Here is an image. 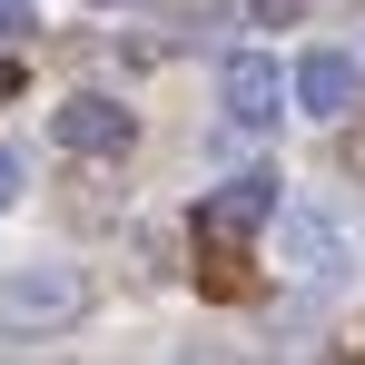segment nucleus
I'll list each match as a JSON object with an SVG mask.
<instances>
[{"mask_svg":"<svg viewBox=\"0 0 365 365\" xmlns=\"http://www.w3.org/2000/svg\"><path fill=\"white\" fill-rule=\"evenodd\" d=\"M346 168H365V128H356V138H346Z\"/></svg>","mask_w":365,"mask_h":365,"instance_id":"nucleus-11","label":"nucleus"},{"mask_svg":"<svg viewBox=\"0 0 365 365\" xmlns=\"http://www.w3.org/2000/svg\"><path fill=\"white\" fill-rule=\"evenodd\" d=\"M89 316V277L50 257V267H10L0 277V346H40V336H60Z\"/></svg>","mask_w":365,"mask_h":365,"instance_id":"nucleus-1","label":"nucleus"},{"mask_svg":"<svg viewBox=\"0 0 365 365\" xmlns=\"http://www.w3.org/2000/svg\"><path fill=\"white\" fill-rule=\"evenodd\" d=\"M277 89H287V79H277V60H267V50H237V60L217 69V109H227L237 128H277V109H287Z\"/></svg>","mask_w":365,"mask_h":365,"instance_id":"nucleus-3","label":"nucleus"},{"mask_svg":"<svg viewBox=\"0 0 365 365\" xmlns=\"http://www.w3.org/2000/svg\"><path fill=\"white\" fill-rule=\"evenodd\" d=\"M247 20H267V30H287V20H306V0H247Z\"/></svg>","mask_w":365,"mask_h":365,"instance_id":"nucleus-10","label":"nucleus"},{"mask_svg":"<svg viewBox=\"0 0 365 365\" xmlns=\"http://www.w3.org/2000/svg\"><path fill=\"white\" fill-rule=\"evenodd\" d=\"M287 267H297V277H326V287H336V277H346V227H336L326 207L287 217Z\"/></svg>","mask_w":365,"mask_h":365,"instance_id":"nucleus-5","label":"nucleus"},{"mask_svg":"<svg viewBox=\"0 0 365 365\" xmlns=\"http://www.w3.org/2000/svg\"><path fill=\"white\" fill-rule=\"evenodd\" d=\"M287 89H297V119H346V109H356V89H365V69L346 60V50H306Z\"/></svg>","mask_w":365,"mask_h":365,"instance_id":"nucleus-4","label":"nucleus"},{"mask_svg":"<svg viewBox=\"0 0 365 365\" xmlns=\"http://www.w3.org/2000/svg\"><path fill=\"white\" fill-rule=\"evenodd\" d=\"M99 10H128V0H99Z\"/></svg>","mask_w":365,"mask_h":365,"instance_id":"nucleus-12","label":"nucleus"},{"mask_svg":"<svg viewBox=\"0 0 365 365\" xmlns=\"http://www.w3.org/2000/svg\"><path fill=\"white\" fill-rule=\"evenodd\" d=\"M267 207H277V168H247V178H227L207 197V227L217 237H247V227H267Z\"/></svg>","mask_w":365,"mask_h":365,"instance_id":"nucleus-6","label":"nucleus"},{"mask_svg":"<svg viewBox=\"0 0 365 365\" xmlns=\"http://www.w3.org/2000/svg\"><path fill=\"white\" fill-rule=\"evenodd\" d=\"M20 197H30V168H20V148L0 138V207H20Z\"/></svg>","mask_w":365,"mask_h":365,"instance_id":"nucleus-9","label":"nucleus"},{"mask_svg":"<svg viewBox=\"0 0 365 365\" xmlns=\"http://www.w3.org/2000/svg\"><path fill=\"white\" fill-rule=\"evenodd\" d=\"M30 30H40V10H30V0H0V50H20Z\"/></svg>","mask_w":365,"mask_h":365,"instance_id":"nucleus-8","label":"nucleus"},{"mask_svg":"<svg viewBox=\"0 0 365 365\" xmlns=\"http://www.w3.org/2000/svg\"><path fill=\"white\" fill-rule=\"evenodd\" d=\"M50 138H60L69 158H128L138 119H128L109 89H79V99H60V109H50Z\"/></svg>","mask_w":365,"mask_h":365,"instance_id":"nucleus-2","label":"nucleus"},{"mask_svg":"<svg viewBox=\"0 0 365 365\" xmlns=\"http://www.w3.org/2000/svg\"><path fill=\"white\" fill-rule=\"evenodd\" d=\"M158 10H168V30H217L227 20V0H158Z\"/></svg>","mask_w":365,"mask_h":365,"instance_id":"nucleus-7","label":"nucleus"}]
</instances>
